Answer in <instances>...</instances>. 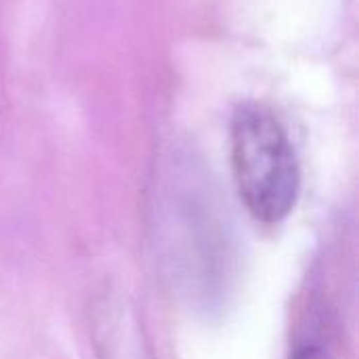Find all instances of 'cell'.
<instances>
[{
  "mask_svg": "<svg viewBox=\"0 0 359 359\" xmlns=\"http://www.w3.org/2000/svg\"><path fill=\"white\" fill-rule=\"evenodd\" d=\"M229 143L244 206L261 223H282L301 191V168L284 124L263 105L244 103L233 111Z\"/></svg>",
  "mask_w": 359,
  "mask_h": 359,
  "instance_id": "cell-1",
  "label": "cell"
},
{
  "mask_svg": "<svg viewBox=\"0 0 359 359\" xmlns=\"http://www.w3.org/2000/svg\"><path fill=\"white\" fill-rule=\"evenodd\" d=\"M90 345L95 359H156L135 303L116 288L90 303Z\"/></svg>",
  "mask_w": 359,
  "mask_h": 359,
  "instance_id": "cell-2",
  "label": "cell"
},
{
  "mask_svg": "<svg viewBox=\"0 0 359 359\" xmlns=\"http://www.w3.org/2000/svg\"><path fill=\"white\" fill-rule=\"evenodd\" d=\"M290 359H332V355L320 345H303L290 355Z\"/></svg>",
  "mask_w": 359,
  "mask_h": 359,
  "instance_id": "cell-3",
  "label": "cell"
}]
</instances>
